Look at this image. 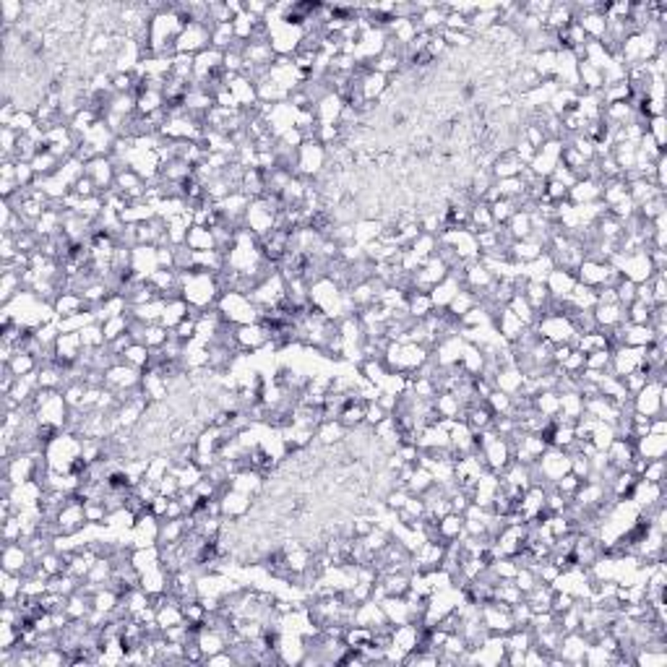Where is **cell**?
Segmentation results:
<instances>
[{
	"label": "cell",
	"mask_w": 667,
	"mask_h": 667,
	"mask_svg": "<svg viewBox=\"0 0 667 667\" xmlns=\"http://www.w3.org/2000/svg\"><path fill=\"white\" fill-rule=\"evenodd\" d=\"M634 448H636V456H641V459H646V462H657V459H662L665 451H667V435L649 433V435H644V438H638L636 443H634Z\"/></svg>",
	"instance_id": "1"
},
{
	"label": "cell",
	"mask_w": 667,
	"mask_h": 667,
	"mask_svg": "<svg viewBox=\"0 0 667 667\" xmlns=\"http://www.w3.org/2000/svg\"><path fill=\"white\" fill-rule=\"evenodd\" d=\"M527 329H529V326H524L522 321L516 319V316L508 311L506 305H503V308L498 311V331H500V336H503V341H511V344H514V341L519 339V336H522Z\"/></svg>",
	"instance_id": "2"
},
{
	"label": "cell",
	"mask_w": 667,
	"mask_h": 667,
	"mask_svg": "<svg viewBox=\"0 0 667 667\" xmlns=\"http://www.w3.org/2000/svg\"><path fill=\"white\" fill-rule=\"evenodd\" d=\"M185 245H188L190 250H196V253H201V250H217V240H214L212 227H198V224H193V227L188 229Z\"/></svg>",
	"instance_id": "3"
},
{
	"label": "cell",
	"mask_w": 667,
	"mask_h": 667,
	"mask_svg": "<svg viewBox=\"0 0 667 667\" xmlns=\"http://www.w3.org/2000/svg\"><path fill=\"white\" fill-rule=\"evenodd\" d=\"M347 433L349 430L339 423V420H326V423H321L319 428H316V438H319L324 446H334V443H339Z\"/></svg>",
	"instance_id": "4"
},
{
	"label": "cell",
	"mask_w": 667,
	"mask_h": 667,
	"mask_svg": "<svg viewBox=\"0 0 667 667\" xmlns=\"http://www.w3.org/2000/svg\"><path fill=\"white\" fill-rule=\"evenodd\" d=\"M641 480H644V482H657V485L665 482V462H662V459H657V462H646Z\"/></svg>",
	"instance_id": "5"
},
{
	"label": "cell",
	"mask_w": 667,
	"mask_h": 667,
	"mask_svg": "<svg viewBox=\"0 0 667 667\" xmlns=\"http://www.w3.org/2000/svg\"><path fill=\"white\" fill-rule=\"evenodd\" d=\"M440 37H443V42H446V45H451V47H470V42H472V37L467 34V31H448V29H443V31H440Z\"/></svg>",
	"instance_id": "6"
}]
</instances>
